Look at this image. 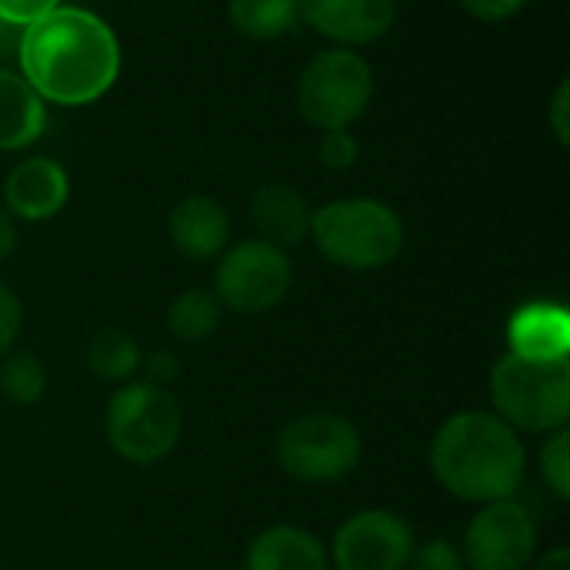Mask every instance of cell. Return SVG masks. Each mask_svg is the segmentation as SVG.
I'll use <instances>...</instances> for the list:
<instances>
[{
	"mask_svg": "<svg viewBox=\"0 0 570 570\" xmlns=\"http://www.w3.org/2000/svg\"><path fill=\"white\" fill-rule=\"evenodd\" d=\"M494 414L518 434H551L570 421V361H528L504 354L491 367Z\"/></svg>",
	"mask_w": 570,
	"mask_h": 570,
	"instance_id": "4",
	"label": "cell"
},
{
	"mask_svg": "<svg viewBox=\"0 0 570 570\" xmlns=\"http://www.w3.org/2000/svg\"><path fill=\"white\" fill-rule=\"evenodd\" d=\"M461 554L471 570H528L538 554L534 514L514 498L481 504L464 531Z\"/></svg>",
	"mask_w": 570,
	"mask_h": 570,
	"instance_id": "9",
	"label": "cell"
},
{
	"mask_svg": "<svg viewBox=\"0 0 570 570\" xmlns=\"http://www.w3.org/2000/svg\"><path fill=\"white\" fill-rule=\"evenodd\" d=\"M331 558L317 534L294 528V524H274L261 531L244 554V570H327Z\"/></svg>",
	"mask_w": 570,
	"mask_h": 570,
	"instance_id": "16",
	"label": "cell"
},
{
	"mask_svg": "<svg viewBox=\"0 0 570 570\" xmlns=\"http://www.w3.org/2000/svg\"><path fill=\"white\" fill-rule=\"evenodd\" d=\"M20 27H10V23H3L0 20V67L7 63V60H13L17 57V47H20Z\"/></svg>",
	"mask_w": 570,
	"mask_h": 570,
	"instance_id": "31",
	"label": "cell"
},
{
	"mask_svg": "<svg viewBox=\"0 0 570 570\" xmlns=\"http://www.w3.org/2000/svg\"><path fill=\"white\" fill-rule=\"evenodd\" d=\"M548 124H551V130H554L558 144H561V147H568L570 144V80L568 77L558 83V90H554V97H551Z\"/></svg>",
	"mask_w": 570,
	"mask_h": 570,
	"instance_id": "28",
	"label": "cell"
},
{
	"mask_svg": "<svg viewBox=\"0 0 570 570\" xmlns=\"http://www.w3.org/2000/svg\"><path fill=\"white\" fill-rule=\"evenodd\" d=\"M317 157L324 167L331 170H347L357 164L361 157V144L351 130H324L321 134V147H317Z\"/></svg>",
	"mask_w": 570,
	"mask_h": 570,
	"instance_id": "23",
	"label": "cell"
},
{
	"mask_svg": "<svg viewBox=\"0 0 570 570\" xmlns=\"http://www.w3.org/2000/svg\"><path fill=\"white\" fill-rule=\"evenodd\" d=\"M47 127V104L10 67H0V150H27Z\"/></svg>",
	"mask_w": 570,
	"mask_h": 570,
	"instance_id": "17",
	"label": "cell"
},
{
	"mask_svg": "<svg viewBox=\"0 0 570 570\" xmlns=\"http://www.w3.org/2000/svg\"><path fill=\"white\" fill-rule=\"evenodd\" d=\"M184 414L170 387L147 381L120 384L104 411V438L110 451L137 468L160 464L180 444Z\"/></svg>",
	"mask_w": 570,
	"mask_h": 570,
	"instance_id": "5",
	"label": "cell"
},
{
	"mask_svg": "<svg viewBox=\"0 0 570 570\" xmlns=\"http://www.w3.org/2000/svg\"><path fill=\"white\" fill-rule=\"evenodd\" d=\"M431 471L458 501H508L524 484L528 451L518 431L494 411H458L431 441Z\"/></svg>",
	"mask_w": 570,
	"mask_h": 570,
	"instance_id": "2",
	"label": "cell"
},
{
	"mask_svg": "<svg viewBox=\"0 0 570 570\" xmlns=\"http://www.w3.org/2000/svg\"><path fill=\"white\" fill-rule=\"evenodd\" d=\"M167 234L170 244L187 257V261H214L230 240V217L227 207L217 197L207 194H190L174 204L167 217Z\"/></svg>",
	"mask_w": 570,
	"mask_h": 570,
	"instance_id": "13",
	"label": "cell"
},
{
	"mask_svg": "<svg viewBox=\"0 0 570 570\" xmlns=\"http://www.w3.org/2000/svg\"><path fill=\"white\" fill-rule=\"evenodd\" d=\"M20 331H23V304L17 291L0 281V354L13 351Z\"/></svg>",
	"mask_w": 570,
	"mask_h": 570,
	"instance_id": "25",
	"label": "cell"
},
{
	"mask_svg": "<svg viewBox=\"0 0 570 570\" xmlns=\"http://www.w3.org/2000/svg\"><path fill=\"white\" fill-rule=\"evenodd\" d=\"M534 570H570V548H551L544 551L538 561H534Z\"/></svg>",
	"mask_w": 570,
	"mask_h": 570,
	"instance_id": "32",
	"label": "cell"
},
{
	"mask_svg": "<svg viewBox=\"0 0 570 570\" xmlns=\"http://www.w3.org/2000/svg\"><path fill=\"white\" fill-rule=\"evenodd\" d=\"M230 27L247 40H277L301 23L297 0H227Z\"/></svg>",
	"mask_w": 570,
	"mask_h": 570,
	"instance_id": "19",
	"label": "cell"
},
{
	"mask_svg": "<svg viewBox=\"0 0 570 570\" xmlns=\"http://www.w3.org/2000/svg\"><path fill=\"white\" fill-rule=\"evenodd\" d=\"M377 90L367 57L351 47H327L314 53L294 87L297 114L324 130H351L371 107Z\"/></svg>",
	"mask_w": 570,
	"mask_h": 570,
	"instance_id": "6",
	"label": "cell"
},
{
	"mask_svg": "<svg viewBox=\"0 0 570 570\" xmlns=\"http://www.w3.org/2000/svg\"><path fill=\"white\" fill-rule=\"evenodd\" d=\"M57 7H60V0H0V20L23 30Z\"/></svg>",
	"mask_w": 570,
	"mask_h": 570,
	"instance_id": "26",
	"label": "cell"
},
{
	"mask_svg": "<svg viewBox=\"0 0 570 570\" xmlns=\"http://www.w3.org/2000/svg\"><path fill=\"white\" fill-rule=\"evenodd\" d=\"M301 20L334 47L377 43L397 17L394 0H297Z\"/></svg>",
	"mask_w": 570,
	"mask_h": 570,
	"instance_id": "11",
	"label": "cell"
},
{
	"mask_svg": "<svg viewBox=\"0 0 570 570\" xmlns=\"http://www.w3.org/2000/svg\"><path fill=\"white\" fill-rule=\"evenodd\" d=\"M291 284L294 267L287 250L250 237L220 250L210 291L230 314H267L287 297Z\"/></svg>",
	"mask_w": 570,
	"mask_h": 570,
	"instance_id": "8",
	"label": "cell"
},
{
	"mask_svg": "<svg viewBox=\"0 0 570 570\" xmlns=\"http://www.w3.org/2000/svg\"><path fill=\"white\" fill-rule=\"evenodd\" d=\"M0 394L20 407L37 404L47 394V367L30 351L0 354Z\"/></svg>",
	"mask_w": 570,
	"mask_h": 570,
	"instance_id": "21",
	"label": "cell"
},
{
	"mask_svg": "<svg viewBox=\"0 0 570 570\" xmlns=\"http://www.w3.org/2000/svg\"><path fill=\"white\" fill-rule=\"evenodd\" d=\"M364 458L361 431L331 411H311L287 421L274 444L277 468L301 484H337Z\"/></svg>",
	"mask_w": 570,
	"mask_h": 570,
	"instance_id": "7",
	"label": "cell"
},
{
	"mask_svg": "<svg viewBox=\"0 0 570 570\" xmlns=\"http://www.w3.org/2000/svg\"><path fill=\"white\" fill-rule=\"evenodd\" d=\"M220 321H224V307L207 287H187L167 304V331L187 344L214 337Z\"/></svg>",
	"mask_w": 570,
	"mask_h": 570,
	"instance_id": "20",
	"label": "cell"
},
{
	"mask_svg": "<svg viewBox=\"0 0 570 570\" xmlns=\"http://www.w3.org/2000/svg\"><path fill=\"white\" fill-rule=\"evenodd\" d=\"M17 244H20V230H17V220L0 207V261H7V257H13V250H17Z\"/></svg>",
	"mask_w": 570,
	"mask_h": 570,
	"instance_id": "30",
	"label": "cell"
},
{
	"mask_svg": "<svg viewBox=\"0 0 570 570\" xmlns=\"http://www.w3.org/2000/svg\"><path fill=\"white\" fill-rule=\"evenodd\" d=\"M508 351L528 361H561L570 354V314L561 304H524L508 324Z\"/></svg>",
	"mask_w": 570,
	"mask_h": 570,
	"instance_id": "15",
	"label": "cell"
},
{
	"mask_svg": "<svg viewBox=\"0 0 570 570\" xmlns=\"http://www.w3.org/2000/svg\"><path fill=\"white\" fill-rule=\"evenodd\" d=\"M83 364L94 377L107 384H127L140 374L144 354L134 334H127L124 327H100L83 347Z\"/></svg>",
	"mask_w": 570,
	"mask_h": 570,
	"instance_id": "18",
	"label": "cell"
},
{
	"mask_svg": "<svg viewBox=\"0 0 570 570\" xmlns=\"http://www.w3.org/2000/svg\"><path fill=\"white\" fill-rule=\"evenodd\" d=\"M458 3L464 7L468 17H474L481 23H504V20L518 17L528 0H458Z\"/></svg>",
	"mask_w": 570,
	"mask_h": 570,
	"instance_id": "27",
	"label": "cell"
},
{
	"mask_svg": "<svg viewBox=\"0 0 570 570\" xmlns=\"http://www.w3.org/2000/svg\"><path fill=\"white\" fill-rule=\"evenodd\" d=\"M70 200V174L53 157H23L3 180V210L13 220L40 224Z\"/></svg>",
	"mask_w": 570,
	"mask_h": 570,
	"instance_id": "12",
	"label": "cell"
},
{
	"mask_svg": "<svg viewBox=\"0 0 570 570\" xmlns=\"http://www.w3.org/2000/svg\"><path fill=\"white\" fill-rule=\"evenodd\" d=\"M311 240L344 271H381L404 250V224L384 200L341 197L314 210Z\"/></svg>",
	"mask_w": 570,
	"mask_h": 570,
	"instance_id": "3",
	"label": "cell"
},
{
	"mask_svg": "<svg viewBox=\"0 0 570 570\" xmlns=\"http://www.w3.org/2000/svg\"><path fill=\"white\" fill-rule=\"evenodd\" d=\"M414 548V528L397 511L367 508L337 528L327 558L337 570H407Z\"/></svg>",
	"mask_w": 570,
	"mask_h": 570,
	"instance_id": "10",
	"label": "cell"
},
{
	"mask_svg": "<svg viewBox=\"0 0 570 570\" xmlns=\"http://www.w3.org/2000/svg\"><path fill=\"white\" fill-rule=\"evenodd\" d=\"M411 568L414 570H464V554L458 544H451L448 538H434L421 548H414L411 554Z\"/></svg>",
	"mask_w": 570,
	"mask_h": 570,
	"instance_id": "24",
	"label": "cell"
},
{
	"mask_svg": "<svg viewBox=\"0 0 570 570\" xmlns=\"http://www.w3.org/2000/svg\"><path fill=\"white\" fill-rule=\"evenodd\" d=\"M140 371H144V381H147V384L167 387V384H174V381H177L180 364H177V357H174L170 351H154L150 357H144Z\"/></svg>",
	"mask_w": 570,
	"mask_h": 570,
	"instance_id": "29",
	"label": "cell"
},
{
	"mask_svg": "<svg viewBox=\"0 0 570 570\" xmlns=\"http://www.w3.org/2000/svg\"><path fill=\"white\" fill-rule=\"evenodd\" d=\"M311 204L301 190L291 184H264L250 197V220L257 227V237L287 250L311 237Z\"/></svg>",
	"mask_w": 570,
	"mask_h": 570,
	"instance_id": "14",
	"label": "cell"
},
{
	"mask_svg": "<svg viewBox=\"0 0 570 570\" xmlns=\"http://www.w3.org/2000/svg\"><path fill=\"white\" fill-rule=\"evenodd\" d=\"M17 63L43 104L87 107L120 77V40L94 10L60 3L23 27Z\"/></svg>",
	"mask_w": 570,
	"mask_h": 570,
	"instance_id": "1",
	"label": "cell"
},
{
	"mask_svg": "<svg viewBox=\"0 0 570 570\" xmlns=\"http://www.w3.org/2000/svg\"><path fill=\"white\" fill-rule=\"evenodd\" d=\"M541 474H544V484L551 488V494L558 501H570V431H551L541 454Z\"/></svg>",
	"mask_w": 570,
	"mask_h": 570,
	"instance_id": "22",
	"label": "cell"
}]
</instances>
